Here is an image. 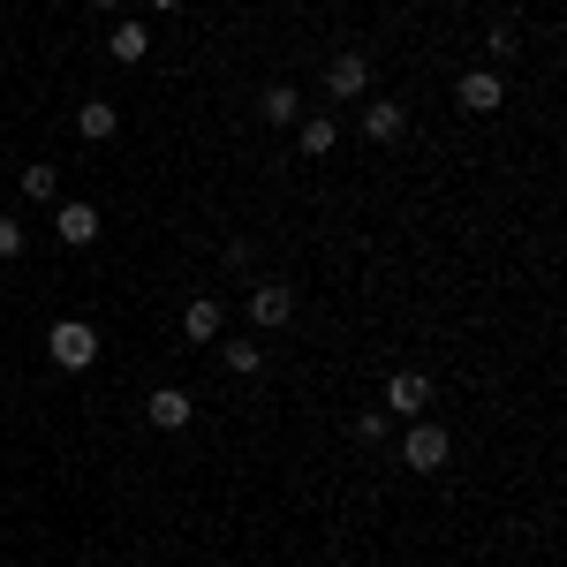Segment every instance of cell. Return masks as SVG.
<instances>
[{
    "instance_id": "6da1fadb",
    "label": "cell",
    "mask_w": 567,
    "mask_h": 567,
    "mask_svg": "<svg viewBox=\"0 0 567 567\" xmlns=\"http://www.w3.org/2000/svg\"><path fill=\"white\" fill-rule=\"evenodd\" d=\"M446 454H454V432L432 424V416H409V432H401V470L432 477V470H446Z\"/></svg>"
},
{
    "instance_id": "7a4b0ae2",
    "label": "cell",
    "mask_w": 567,
    "mask_h": 567,
    "mask_svg": "<svg viewBox=\"0 0 567 567\" xmlns=\"http://www.w3.org/2000/svg\"><path fill=\"white\" fill-rule=\"evenodd\" d=\"M45 355H53L61 371H91V363H99V326H91V318H61V326L45 333Z\"/></svg>"
},
{
    "instance_id": "3957f363",
    "label": "cell",
    "mask_w": 567,
    "mask_h": 567,
    "mask_svg": "<svg viewBox=\"0 0 567 567\" xmlns=\"http://www.w3.org/2000/svg\"><path fill=\"white\" fill-rule=\"evenodd\" d=\"M363 91H371V53L341 45V53L326 61V99H333V106H349V99H363Z\"/></svg>"
},
{
    "instance_id": "277c9868",
    "label": "cell",
    "mask_w": 567,
    "mask_h": 567,
    "mask_svg": "<svg viewBox=\"0 0 567 567\" xmlns=\"http://www.w3.org/2000/svg\"><path fill=\"white\" fill-rule=\"evenodd\" d=\"M454 99H462L470 114H499V106H507V84H499V69H462V76H454Z\"/></svg>"
},
{
    "instance_id": "5b68a950",
    "label": "cell",
    "mask_w": 567,
    "mask_h": 567,
    "mask_svg": "<svg viewBox=\"0 0 567 567\" xmlns=\"http://www.w3.org/2000/svg\"><path fill=\"white\" fill-rule=\"evenodd\" d=\"M250 318H258L265 333L288 326V318H296V288H288V280H258V288H250Z\"/></svg>"
},
{
    "instance_id": "8992f818",
    "label": "cell",
    "mask_w": 567,
    "mask_h": 567,
    "mask_svg": "<svg viewBox=\"0 0 567 567\" xmlns=\"http://www.w3.org/2000/svg\"><path fill=\"white\" fill-rule=\"evenodd\" d=\"M424 401H432V379H424V371H393V379H386V409L401 416V424L424 416Z\"/></svg>"
},
{
    "instance_id": "52a82bcc",
    "label": "cell",
    "mask_w": 567,
    "mask_h": 567,
    "mask_svg": "<svg viewBox=\"0 0 567 567\" xmlns=\"http://www.w3.org/2000/svg\"><path fill=\"white\" fill-rule=\"evenodd\" d=\"M53 235H61L69 250H91V243H99V205H84V197L61 205V213H53Z\"/></svg>"
},
{
    "instance_id": "ba28073f",
    "label": "cell",
    "mask_w": 567,
    "mask_h": 567,
    "mask_svg": "<svg viewBox=\"0 0 567 567\" xmlns=\"http://www.w3.org/2000/svg\"><path fill=\"white\" fill-rule=\"evenodd\" d=\"M258 122H265V130H296V122H303V91H296V84H265Z\"/></svg>"
},
{
    "instance_id": "9c48e42d",
    "label": "cell",
    "mask_w": 567,
    "mask_h": 567,
    "mask_svg": "<svg viewBox=\"0 0 567 567\" xmlns=\"http://www.w3.org/2000/svg\"><path fill=\"white\" fill-rule=\"evenodd\" d=\"M144 416H152L159 432H182V424L197 416V401H189V393H182V386H159V393H152V401H144Z\"/></svg>"
},
{
    "instance_id": "30bf717a",
    "label": "cell",
    "mask_w": 567,
    "mask_h": 567,
    "mask_svg": "<svg viewBox=\"0 0 567 567\" xmlns=\"http://www.w3.org/2000/svg\"><path fill=\"white\" fill-rule=\"evenodd\" d=\"M401 130H409V106H401V99H371V106H363V136H371V144H393Z\"/></svg>"
},
{
    "instance_id": "8fae6325",
    "label": "cell",
    "mask_w": 567,
    "mask_h": 567,
    "mask_svg": "<svg viewBox=\"0 0 567 567\" xmlns=\"http://www.w3.org/2000/svg\"><path fill=\"white\" fill-rule=\"evenodd\" d=\"M114 130H122V106H114V99H84V106H76V136L106 144Z\"/></svg>"
},
{
    "instance_id": "7c38bea8",
    "label": "cell",
    "mask_w": 567,
    "mask_h": 567,
    "mask_svg": "<svg viewBox=\"0 0 567 567\" xmlns=\"http://www.w3.org/2000/svg\"><path fill=\"white\" fill-rule=\"evenodd\" d=\"M296 144H303V159H326V152L341 144V122H333V114H303V122H296Z\"/></svg>"
},
{
    "instance_id": "4fadbf2b",
    "label": "cell",
    "mask_w": 567,
    "mask_h": 567,
    "mask_svg": "<svg viewBox=\"0 0 567 567\" xmlns=\"http://www.w3.org/2000/svg\"><path fill=\"white\" fill-rule=\"evenodd\" d=\"M182 333H189L197 349H213L219 341V296H197V303L182 310Z\"/></svg>"
},
{
    "instance_id": "5bb4252c",
    "label": "cell",
    "mask_w": 567,
    "mask_h": 567,
    "mask_svg": "<svg viewBox=\"0 0 567 567\" xmlns=\"http://www.w3.org/2000/svg\"><path fill=\"white\" fill-rule=\"evenodd\" d=\"M106 53H114V61H122V69H136V61H144V53H152V31H144V23H114V39H106Z\"/></svg>"
},
{
    "instance_id": "9a60e30c",
    "label": "cell",
    "mask_w": 567,
    "mask_h": 567,
    "mask_svg": "<svg viewBox=\"0 0 567 567\" xmlns=\"http://www.w3.org/2000/svg\"><path fill=\"white\" fill-rule=\"evenodd\" d=\"M16 189H23V197H31V205H53V197H61V167H23V175H16Z\"/></svg>"
},
{
    "instance_id": "2e32d148",
    "label": "cell",
    "mask_w": 567,
    "mask_h": 567,
    "mask_svg": "<svg viewBox=\"0 0 567 567\" xmlns=\"http://www.w3.org/2000/svg\"><path fill=\"white\" fill-rule=\"evenodd\" d=\"M484 53H492V61H515V53H523V23H515V16H499V23L484 31Z\"/></svg>"
},
{
    "instance_id": "e0dca14e",
    "label": "cell",
    "mask_w": 567,
    "mask_h": 567,
    "mask_svg": "<svg viewBox=\"0 0 567 567\" xmlns=\"http://www.w3.org/2000/svg\"><path fill=\"white\" fill-rule=\"evenodd\" d=\"M219 355H227V371H235V379H250V371L265 363V349H258V341H219Z\"/></svg>"
},
{
    "instance_id": "ac0fdd59",
    "label": "cell",
    "mask_w": 567,
    "mask_h": 567,
    "mask_svg": "<svg viewBox=\"0 0 567 567\" xmlns=\"http://www.w3.org/2000/svg\"><path fill=\"white\" fill-rule=\"evenodd\" d=\"M8 258H23V219L16 213H0V265Z\"/></svg>"
},
{
    "instance_id": "d6986e66",
    "label": "cell",
    "mask_w": 567,
    "mask_h": 567,
    "mask_svg": "<svg viewBox=\"0 0 567 567\" xmlns=\"http://www.w3.org/2000/svg\"><path fill=\"white\" fill-rule=\"evenodd\" d=\"M386 424H393L386 409H363V416H355V439H386Z\"/></svg>"
},
{
    "instance_id": "ffe728a7",
    "label": "cell",
    "mask_w": 567,
    "mask_h": 567,
    "mask_svg": "<svg viewBox=\"0 0 567 567\" xmlns=\"http://www.w3.org/2000/svg\"><path fill=\"white\" fill-rule=\"evenodd\" d=\"M144 8H152V16H175V8H182V0H144Z\"/></svg>"
},
{
    "instance_id": "44dd1931",
    "label": "cell",
    "mask_w": 567,
    "mask_h": 567,
    "mask_svg": "<svg viewBox=\"0 0 567 567\" xmlns=\"http://www.w3.org/2000/svg\"><path fill=\"white\" fill-rule=\"evenodd\" d=\"M91 8H99V16H106V8H122V0H91Z\"/></svg>"
},
{
    "instance_id": "7402d4cb",
    "label": "cell",
    "mask_w": 567,
    "mask_h": 567,
    "mask_svg": "<svg viewBox=\"0 0 567 567\" xmlns=\"http://www.w3.org/2000/svg\"><path fill=\"white\" fill-rule=\"evenodd\" d=\"M454 8H462V0H454Z\"/></svg>"
}]
</instances>
